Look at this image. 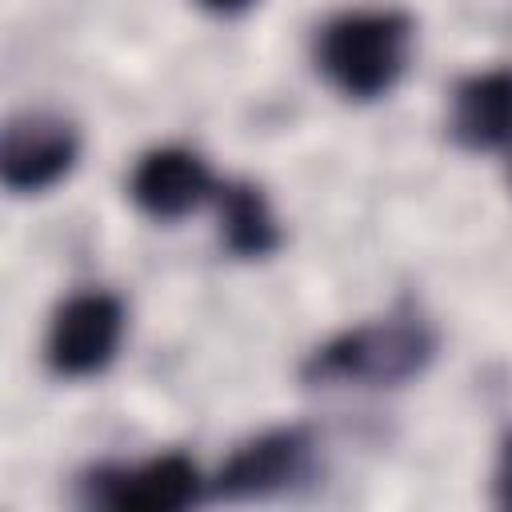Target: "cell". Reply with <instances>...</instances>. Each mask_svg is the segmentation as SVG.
<instances>
[{
    "instance_id": "6da1fadb",
    "label": "cell",
    "mask_w": 512,
    "mask_h": 512,
    "mask_svg": "<svg viewBox=\"0 0 512 512\" xmlns=\"http://www.w3.org/2000/svg\"><path fill=\"white\" fill-rule=\"evenodd\" d=\"M436 356V332L416 312H396L336 332L300 364V380L312 388L356 384V388H396L420 376Z\"/></svg>"
},
{
    "instance_id": "7a4b0ae2",
    "label": "cell",
    "mask_w": 512,
    "mask_h": 512,
    "mask_svg": "<svg viewBox=\"0 0 512 512\" xmlns=\"http://www.w3.org/2000/svg\"><path fill=\"white\" fill-rule=\"evenodd\" d=\"M412 16L400 8H356L332 16L316 32V68L348 100L392 92L408 64Z\"/></svg>"
},
{
    "instance_id": "3957f363",
    "label": "cell",
    "mask_w": 512,
    "mask_h": 512,
    "mask_svg": "<svg viewBox=\"0 0 512 512\" xmlns=\"http://www.w3.org/2000/svg\"><path fill=\"white\" fill-rule=\"evenodd\" d=\"M120 340H124V304L112 292H76L52 312L44 360L56 376L84 380L116 360Z\"/></svg>"
},
{
    "instance_id": "277c9868",
    "label": "cell",
    "mask_w": 512,
    "mask_h": 512,
    "mask_svg": "<svg viewBox=\"0 0 512 512\" xmlns=\"http://www.w3.org/2000/svg\"><path fill=\"white\" fill-rule=\"evenodd\" d=\"M316 452V436L300 424L288 428H268L240 444L216 480H208V496L216 500H264L276 492H288L296 480L308 476Z\"/></svg>"
},
{
    "instance_id": "5b68a950",
    "label": "cell",
    "mask_w": 512,
    "mask_h": 512,
    "mask_svg": "<svg viewBox=\"0 0 512 512\" xmlns=\"http://www.w3.org/2000/svg\"><path fill=\"white\" fill-rule=\"evenodd\" d=\"M88 500L100 508H116V512H180L188 504L200 500V492L208 488L196 472V464L180 452H164L152 456L136 468H116L104 464L96 468L88 480Z\"/></svg>"
},
{
    "instance_id": "8992f818",
    "label": "cell",
    "mask_w": 512,
    "mask_h": 512,
    "mask_svg": "<svg viewBox=\"0 0 512 512\" xmlns=\"http://www.w3.org/2000/svg\"><path fill=\"white\" fill-rule=\"evenodd\" d=\"M80 156L76 128L56 112H24L4 128L0 144V180L16 196L52 188L72 172Z\"/></svg>"
},
{
    "instance_id": "52a82bcc",
    "label": "cell",
    "mask_w": 512,
    "mask_h": 512,
    "mask_svg": "<svg viewBox=\"0 0 512 512\" xmlns=\"http://www.w3.org/2000/svg\"><path fill=\"white\" fill-rule=\"evenodd\" d=\"M128 196L152 220H180L196 212L208 196H216V180L192 148L164 144L136 160L128 176Z\"/></svg>"
},
{
    "instance_id": "ba28073f",
    "label": "cell",
    "mask_w": 512,
    "mask_h": 512,
    "mask_svg": "<svg viewBox=\"0 0 512 512\" xmlns=\"http://www.w3.org/2000/svg\"><path fill=\"white\" fill-rule=\"evenodd\" d=\"M456 144L488 152L512 140V68H484L456 84L452 120Z\"/></svg>"
},
{
    "instance_id": "9c48e42d",
    "label": "cell",
    "mask_w": 512,
    "mask_h": 512,
    "mask_svg": "<svg viewBox=\"0 0 512 512\" xmlns=\"http://www.w3.org/2000/svg\"><path fill=\"white\" fill-rule=\"evenodd\" d=\"M220 240L240 260H264L280 248V224L252 180H228L216 188Z\"/></svg>"
},
{
    "instance_id": "30bf717a",
    "label": "cell",
    "mask_w": 512,
    "mask_h": 512,
    "mask_svg": "<svg viewBox=\"0 0 512 512\" xmlns=\"http://www.w3.org/2000/svg\"><path fill=\"white\" fill-rule=\"evenodd\" d=\"M492 488H496V504L512 508V436H508V440H504V448H500V460H496V480H492Z\"/></svg>"
},
{
    "instance_id": "8fae6325",
    "label": "cell",
    "mask_w": 512,
    "mask_h": 512,
    "mask_svg": "<svg viewBox=\"0 0 512 512\" xmlns=\"http://www.w3.org/2000/svg\"><path fill=\"white\" fill-rule=\"evenodd\" d=\"M208 12H220V16H232V12H240V8H248L252 0H200Z\"/></svg>"
}]
</instances>
